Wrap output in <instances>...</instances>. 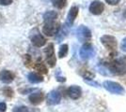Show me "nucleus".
<instances>
[{
    "mask_svg": "<svg viewBox=\"0 0 126 112\" xmlns=\"http://www.w3.org/2000/svg\"><path fill=\"white\" fill-rule=\"evenodd\" d=\"M103 86L106 91L113 93V94H118V95H122L124 94L125 90L122 86L115 81H111V80H105L103 83Z\"/></svg>",
    "mask_w": 126,
    "mask_h": 112,
    "instance_id": "nucleus-1",
    "label": "nucleus"
},
{
    "mask_svg": "<svg viewBox=\"0 0 126 112\" xmlns=\"http://www.w3.org/2000/svg\"><path fill=\"white\" fill-rule=\"evenodd\" d=\"M79 55H80L81 59H83V60H89V59H91L92 57H94L95 55L94 47L91 44L86 43L80 49Z\"/></svg>",
    "mask_w": 126,
    "mask_h": 112,
    "instance_id": "nucleus-2",
    "label": "nucleus"
},
{
    "mask_svg": "<svg viewBox=\"0 0 126 112\" xmlns=\"http://www.w3.org/2000/svg\"><path fill=\"white\" fill-rule=\"evenodd\" d=\"M59 28H60L59 23L56 22V21L45 22L43 27H42V33L47 37H53V36L58 34Z\"/></svg>",
    "mask_w": 126,
    "mask_h": 112,
    "instance_id": "nucleus-3",
    "label": "nucleus"
},
{
    "mask_svg": "<svg viewBox=\"0 0 126 112\" xmlns=\"http://www.w3.org/2000/svg\"><path fill=\"white\" fill-rule=\"evenodd\" d=\"M44 53L46 56V63L50 67H54L57 63V58L55 55V50H54V44L50 43L48 46L44 49Z\"/></svg>",
    "mask_w": 126,
    "mask_h": 112,
    "instance_id": "nucleus-4",
    "label": "nucleus"
},
{
    "mask_svg": "<svg viewBox=\"0 0 126 112\" xmlns=\"http://www.w3.org/2000/svg\"><path fill=\"white\" fill-rule=\"evenodd\" d=\"M76 37L80 42L89 41L91 38V32L89 28L85 25H80L76 30Z\"/></svg>",
    "mask_w": 126,
    "mask_h": 112,
    "instance_id": "nucleus-5",
    "label": "nucleus"
},
{
    "mask_svg": "<svg viewBox=\"0 0 126 112\" xmlns=\"http://www.w3.org/2000/svg\"><path fill=\"white\" fill-rule=\"evenodd\" d=\"M101 42L107 50L114 51L117 49V39L115 37L110 35H105L101 37Z\"/></svg>",
    "mask_w": 126,
    "mask_h": 112,
    "instance_id": "nucleus-6",
    "label": "nucleus"
},
{
    "mask_svg": "<svg viewBox=\"0 0 126 112\" xmlns=\"http://www.w3.org/2000/svg\"><path fill=\"white\" fill-rule=\"evenodd\" d=\"M35 34H32L30 35V39H31V43L37 48H41L42 46L45 45L46 43V39L44 38V37L42 36V34L39 33L38 29H35Z\"/></svg>",
    "mask_w": 126,
    "mask_h": 112,
    "instance_id": "nucleus-7",
    "label": "nucleus"
},
{
    "mask_svg": "<svg viewBox=\"0 0 126 112\" xmlns=\"http://www.w3.org/2000/svg\"><path fill=\"white\" fill-rule=\"evenodd\" d=\"M61 101V94L60 92L56 90L54 91H51L49 93L47 94V97H46V102L49 106H56V105H58Z\"/></svg>",
    "mask_w": 126,
    "mask_h": 112,
    "instance_id": "nucleus-8",
    "label": "nucleus"
},
{
    "mask_svg": "<svg viewBox=\"0 0 126 112\" xmlns=\"http://www.w3.org/2000/svg\"><path fill=\"white\" fill-rule=\"evenodd\" d=\"M28 100L34 106H38L40 104H42V101L44 100V94L41 91L33 92L30 93V95L28 96Z\"/></svg>",
    "mask_w": 126,
    "mask_h": 112,
    "instance_id": "nucleus-9",
    "label": "nucleus"
},
{
    "mask_svg": "<svg viewBox=\"0 0 126 112\" xmlns=\"http://www.w3.org/2000/svg\"><path fill=\"white\" fill-rule=\"evenodd\" d=\"M15 78V74L11 71V70H2L0 71V81L5 83V84H10L11 83Z\"/></svg>",
    "mask_w": 126,
    "mask_h": 112,
    "instance_id": "nucleus-10",
    "label": "nucleus"
},
{
    "mask_svg": "<svg viewBox=\"0 0 126 112\" xmlns=\"http://www.w3.org/2000/svg\"><path fill=\"white\" fill-rule=\"evenodd\" d=\"M104 10H105V5L98 0L93 1L89 6V11L93 15H100L101 13H103Z\"/></svg>",
    "mask_w": 126,
    "mask_h": 112,
    "instance_id": "nucleus-11",
    "label": "nucleus"
},
{
    "mask_svg": "<svg viewBox=\"0 0 126 112\" xmlns=\"http://www.w3.org/2000/svg\"><path fill=\"white\" fill-rule=\"evenodd\" d=\"M78 12H79V8L77 6L74 5L70 9L68 15H67V21H66V24L68 26H72L74 24V21H75L76 17L78 15Z\"/></svg>",
    "mask_w": 126,
    "mask_h": 112,
    "instance_id": "nucleus-12",
    "label": "nucleus"
},
{
    "mask_svg": "<svg viewBox=\"0 0 126 112\" xmlns=\"http://www.w3.org/2000/svg\"><path fill=\"white\" fill-rule=\"evenodd\" d=\"M67 93H68L69 97L71 99H74V100H76L81 97L82 95V89L77 85H73L70 86L67 90Z\"/></svg>",
    "mask_w": 126,
    "mask_h": 112,
    "instance_id": "nucleus-13",
    "label": "nucleus"
},
{
    "mask_svg": "<svg viewBox=\"0 0 126 112\" xmlns=\"http://www.w3.org/2000/svg\"><path fill=\"white\" fill-rule=\"evenodd\" d=\"M27 80L30 83L38 84V83H41L43 81V77L41 74L36 73V72H30L27 75Z\"/></svg>",
    "mask_w": 126,
    "mask_h": 112,
    "instance_id": "nucleus-14",
    "label": "nucleus"
},
{
    "mask_svg": "<svg viewBox=\"0 0 126 112\" xmlns=\"http://www.w3.org/2000/svg\"><path fill=\"white\" fill-rule=\"evenodd\" d=\"M68 27L69 26L67 24H64L62 26H60L58 34H57V41L58 42H60L61 40H63L66 37V36L68 35V32H69Z\"/></svg>",
    "mask_w": 126,
    "mask_h": 112,
    "instance_id": "nucleus-15",
    "label": "nucleus"
},
{
    "mask_svg": "<svg viewBox=\"0 0 126 112\" xmlns=\"http://www.w3.org/2000/svg\"><path fill=\"white\" fill-rule=\"evenodd\" d=\"M57 18H58V13L54 10H48L43 14L44 22H52V21H55Z\"/></svg>",
    "mask_w": 126,
    "mask_h": 112,
    "instance_id": "nucleus-16",
    "label": "nucleus"
},
{
    "mask_svg": "<svg viewBox=\"0 0 126 112\" xmlns=\"http://www.w3.org/2000/svg\"><path fill=\"white\" fill-rule=\"evenodd\" d=\"M34 68L37 70L39 73L41 74H47L48 73V69L46 67V65L43 64L42 62H37L35 65H34Z\"/></svg>",
    "mask_w": 126,
    "mask_h": 112,
    "instance_id": "nucleus-17",
    "label": "nucleus"
},
{
    "mask_svg": "<svg viewBox=\"0 0 126 112\" xmlns=\"http://www.w3.org/2000/svg\"><path fill=\"white\" fill-rule=\"evenodd\" d=\"M69 51V46L67 44H62L59 47V51H58V57L59 58H64L67 56Z\"/></svg>",
    "mask_w": 126,
    "mask_h": 112,
    "instance_id": "nucleus-18",
    "label": "nucleus"
},
{
    "mask_svg": "<svg viewBox=\"0 0 126 112\" xmlns=\"http://www.w3.org/2000/svg\"><path fill=\"white\" fill-rule=\"evenodd\" d=\"M51 1H52L53 6L57 9H59V10L63 9L67 3V0H51Z\"/></svg>",
    "mask_w": 126,
    "mask_h": 112,
    "instance_id": "nucleus-19",
    "label": "nucleus"
},
{
    "mask_svg": "<svg viewBox=\"0 0 126 112\" xmlns=\"http://www.w3.org/2000/svg\"><path fill=\"white\" fill-rule=\"evenodd\" d=\"M2 92H3V94L5 96H7V97H9V98H11V97L13 96V91L11 90L10 87H5L2 90Z\"/></svg>",
    "mask_w": 126,
    "mask_h": 112,
    "instance_id": "nucleus-20",
    "label": "nucleus"
},
{
    "mask_svg": "<svg viewBox=\"0 0 126 112\" xmlns=\"http://www.w3.org/2000/svg\"><path fill=\"white\" fill-rule=\"evenodd\" d=\"M12 112H29V109L26 106H19V107H14Z\"/></svg>",
    "mask_w": 126,
    "mask_h": 112,
    "instance_id": "nucleus-21",
    "label": "nucleus"
},
{
    "mask_svg": "<svg viewBox=\"0 0 126 112\" xmlns=\"http://www.w3.org/2000/svg\"><path fill=\"white\" fill-rule=\"evenodd\" d=\"M84 81L86 82V83H88L89 85L90 86H94V87H96V88H99L100 87V84L97 82V81H95V80H92V79H85Z\"/></svg>",
    "mask_w": 126,
    "mask_h": 112,
    "instance_id": "nucleus-22",
    "label": "nucleus"
},
{
    "mask_svg": "<svg viewBox=\"0 0 126 112\" xmlns=\"http://www.w3.org/2000/svg\"><path fill=\"white\" fill-rule=\"evenodd\" d=\"M59 74H60V70L58 69V71H57V73H56V79H57V80L59 81V82H65V81H66V78Z\"/></svg>",
    "mask_w": 126,
    "mask_h": 112,
    "instance_id": "nucleus-23",
    "label": "nucleus"
},
{
    "mask_svg": "<svg viewBox=\"0 0 126 112\" xmlns=\"http://www.w3.org/2000/svg\"><path fill=\"white\" fill-rule=\"evenodd\" d=\"M13 0H0V5L1 6H9L12 4Z\"/></svg>",
    "mask_w": 126,
    "mask_h": 112,
    "instance_id": "nucleus-24",
    "label": "nucleus"
},
{
    "mask_svg": "<svg viewBox=\"0 0 126 112\" xmlns=\"http://www.w3.org/2000/svg\"><path fill=\"white\" fill-rule=\"evenodd\" d=\"M7 110V104L4 102H0V112H5Z\"/></svg>",
    "mask_w": 126,
    "mask_h": 112,
    "instance_id": "nucleus-25",
    "label": "nucleus"
},
{
    "mask_svg": "<svg viewBox=\"0 0 126 112\" xmlns=\"http://www.w3.org/2000/svg\"><path fill=\"white\" fill-rule=\"evenodd\" d=\"M120 1H121V0H105V2H106L107 4L111 5V6H114V5L119 4V3H120Z\"/></svg>",
    "mask_w": 126,
    "mask_h": 112,
    "instance_id": "nucleus-26",
    "label": "nucleus"
},
{
    "mask_svg": "<svg viewBox=\"0 0 126 112\" xmlns=\"http://www.w3.org/2000/svg\"><path fill=\"white\" fill-rule=\"evenodd\" d=\"M121 49L122 50V51L126 52V37L122 39L121 41Z\"/></svg>",
    "mask_w": 126,
    "mask_h": 112,
    "instance_id": "nucleus-27",
    "label": "nucleus"
},
{
    "mask_svg": "<svg viewBox=\"0 0 126 112\" xmlns=\"http://www.w3.org/2000/svg\"><path fill=\"white\" fill-rule=\"evenodd\" d=\"M24 60H25L26 64H27L28 63H31V58H30V56H29V55H27V54L24 55Z\"/></svg>",
    "mask_w": 126,
    "mask_h": 112,
    "instance_id": "nucleus-28",
    "label": "nucleus"
}]
</instances>
